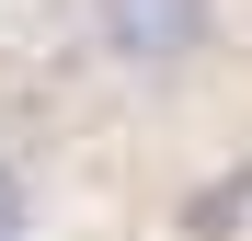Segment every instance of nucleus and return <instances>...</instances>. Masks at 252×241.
Here are the masks:
<instances>
[{
    "instance_id": "nucleus-2",
    "label": "nucleus",
    "mask_w": 252,
    "mask_h": 241,
    "mask_svg": "<svg viewBox=\"0 0 252 241\" xmlns=\"http://www.w3.org/2000/svg\"><path fill=\"white\" fill-rule=\"evenodd\" d=\"M0 241H23V172L0 161Z\"/></svg>"
},
{
    "instance_id": "nucleus-1",
    "label": "nucleus",
    "mask_w": 252,
    "mask_h": 241,
    "mask_svg": "<svg viewBox=\"0 0 252 241\" xmlns=\"http://www.w3.org/2000/svg\"><path fill=\"white\" fill-rule=\"evenodd\" d=\"M92 23H103L115 69H184L218 23V0H92Z\"/></svg>"
}]
</instances>
